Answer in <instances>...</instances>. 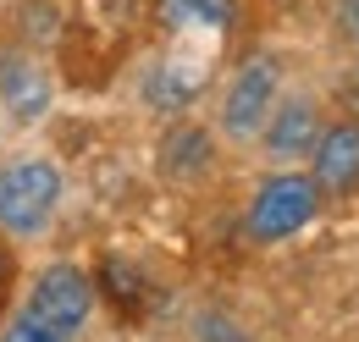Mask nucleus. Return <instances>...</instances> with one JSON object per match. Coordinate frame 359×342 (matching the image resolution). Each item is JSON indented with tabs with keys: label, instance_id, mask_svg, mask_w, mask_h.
<instances>
[{
	"label": "nucleus",
	"instance_id": "f257e3e1",
	"mask_svg": "<svg viewBox=\"0 0 359 342\" xmlns=\"http://www.w3.org/2000/svg\"><path fill=\"white\" fill-rule=\"evenodd\" d=\"M67 193H72V182L55 155L45 149L6 155L0 160V243H11V249L45 243L67 210Z\"/></svg>",
	"mask_w": 359,
	"mask_h": 342
},
{
	"label": "nucleus",
	"instance_id": "f03ea898",
	"mask_svg": "<svg viewBox=\"0 0 359 342\" xmlns=\"http://www.w3.org/2000/svg\"><path fill=\"white\" fill-rule=\"evenodd\" d=\"M282 83H287V67L276 50H249L243 61H232V72L216 83V105H210V128L226 149H249L260 138Z\"/></svg>",
	"mask_w": 359,
	"mask_h": 342
},
{
	"label": "nucleus",
	"instance_id": "7ed1b4c3",
	"mask_svg": "<svg viewBox=\"0 0 359 342\" xmlns=\"http://www.w3.org/2000/svg\"><path fill=\"white\" fill-rule=\"evenodd\" d=\"M320 210H326V199H320V188L304 166L266 171L249 188V205H243V243L249 249H282L299 232H310Z\"/></svg>",
	"mask_w": 359,
	"mask_h": 342
},
{
	"label": "nucleus",
	"instance_id": "20e7f679",
	"mask_svg": "<svg viewBox=\"0 0 359 342\" xmlns=\"http://www.w3.org/2000/svg\"><path fill=\"white\" fill-rule=\"evenodd\" d=\"M17 309H22L28 320L50 326L55 337L83 342L89 326H94V315H100V293H94V276L78 259H45V265H34V276L22 282Z\"/></svg>",
	"mask_w": 359,
	"mask_h": 342
},
{
	"label": "nucleus",
	"instance_id": "39448f33",
	"mask_svg": "<svg viewBox=\"0 0 359 342\" xmlns=\"http://www.w3.org/2000/svg\"><path fill=\"white\" fill-rule=\"evenodd\" d=\"M320 128H326V94L315 83H304V78H287L282 94H276V105H271V116H266V128H260V138L249 144V155L266 171L304 166Z\"/></svg>",
	"mask_w": 359,
	"mask_h": 342
},
{
	"label": "nucleus",
	"instance_id": "423d86ee",
	"mask_svg": "<svg viewBox=\"0 0 359 342\" xmlns=\"http://www.w3.org/2000/svg\"><path fill=\"white\" fill-rule=\"evenodd\" d=\"M216 88V61L205 50H161L138 67L133 100L144 116L155 122H177V116H194V105Z\"/></svg>",
	"mask_w": 359,
	"mask_h": 342
},
{
	"label": "nucleus",
	"instance_id": "0eeeda50",
	"mask_svg": "<svg viewBox=\"0 0 359 342\" xmlns=\"http://www.w3.org/2000/svg\"><path fill=\"white\" fill-rule=\"evenodd\" d=\"M0 116L11 132H34L55 116V72L34 44H0Z\"/></svg>",
	"mask_w": 359,
	"mask_h": 342
},
{
	"label": "nucleus",
	"instance_id": "6e6552de",
	"mask_svg": "<svg viewBox=\"0 0 359 342\" xmlns=\"http://www.w3.org/2000/svg\"><path fill=\"white\" fill-rule=\"evenodd\" d=\"M222 138L210 122H194V116H177L166 122L161 138H155V177L172 182V188H205L216 171H222Z\"/></svg>",
	"mask_w": 359,
	"mask_h": 342
},
{
	"label": "nucleus",
	"instance_id": "1a4fd4ad",
	"mask_svg": "<svg viewBox=\"0 0 359 342\" xmlns=\"http://www.w3.org/2000/svg\"><path fill=\"white\" fill-rule=\"evenodd\" d=\"M304 171L315 177L326 205H348L359 199V116H326V128L315 138Z\"/></svg>",
	"mask_w": 359,
	"mask_h": 342
},
{
	"label": "nucleus",
	"instance_id": "9d476101",
	"mask_svg": "<svg viewBox=\"0 0 359 342\" xmlns=\"http://www.w3.org/2000/svg\"><path fill=\"white\" fill-rule=\"evenodd\" d=\"M238 17V0H155V22L177 39H226Z\"/></svg>",
	"mask_w": 359,
	"mask_h": 342
},
{
	"label": "nucleus",
	"instance_id": "9b49d317",
	"mask_svg": "<svg viewBox=\"0 0 359 342\" xmlns=\"http://www.w3.org/2000/svg\"><path fill=\"white\" fill-rule=\"evenodd\" d=\"M194 342H255V337H249V326H243L238 315L199 309V315H194Z\"/></svg>",
	"mask_w": 359,
	"mask_h": 342
},
{
	"label": "nucleus",
	"instance_id": "f8f14e48",
	"mask_svg": "<svg viewBox=\"0 0 359 342\" xmlns=\"http://www.w3.org/2000/svg\"><path fill=\"white\" fill-rule=\"evenodd\" d=\"M0 342H67V337H55L50 326H39V320H28L22 309H11V315L0 320Z\"/></svg>",
	"mask_w": 359,
	"mask_h": 342
},
{
	"label": "nucleus",
	"instance_id": "ddd939ff",
	"mask_svg": "<svg viewBox=\"0 0 359 342\" xmlns=\"http://www.w3.org/2000/svg\"><path fill=\"white\" fill-rule=\"evenodd\" d=\"M326 17H332V34H337L343 44L359 39V0H332V6H326Z\"/></svg>",
	"mask_w": 359,
	"mask_h": 342
},
{
	"label": "nucleus",
	"instance_id": "4468645a",
	"mask_svg": "<svg viewBox=\"0 0 359 342\" xmlns=\"http://www.w3.org/2000/svg\"><path fill=\"white\" fill-rule=\"evenodd\" d=\"M0 287H6V243H0Z\"/></svg>",
	"mask_w": 359,
	"mask_h": 342
},
{
	"label": "nucleus",
	"instance_id": "2eb2a0df",
	"mask_svg": "<svg viewBox=\"0 0 359 342\" xmlns=\"http://www.w3.org/2000/svg\"><path fill=\"white\" fill-rule=\"evenodd\" d=\"M348 50H354V72H359V39H354V44H348Z\"/></svg>",
	"mask_w": 359,
	"mask_h": 342
},
{
	"label": "nucleus",
	"instance_id": "dca6fc26",
	"mask_svg": "<svg viewBox=\"0 0 359 342\" xmlns=\"http://www.w3.org/2000/svg\"><path fill=\"white\" fill-rule=\"evenodd\" d=\"M6 132H11V128H6V116H0V144H6Z\"/></svg>",
	"mask_w": 359,
	"mask_h": 342
}]
</instances>
